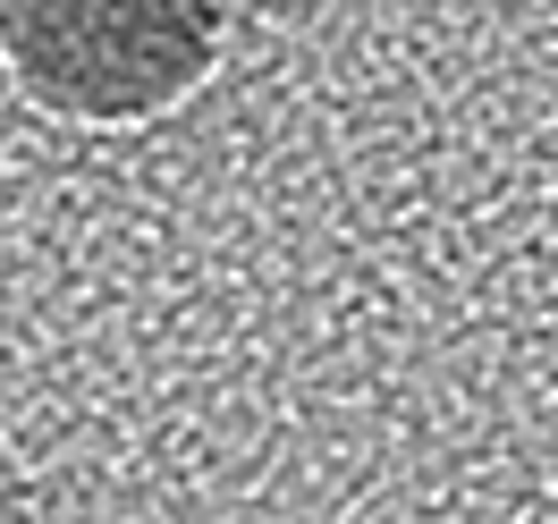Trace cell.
<instances>
[{
    "mask_svg": "<svg viewBox=\"0 0 558 524\" xmlns=\"http://www.w3.org/2000/svg\"><path fill=\"white\" fill-rule=\"evenodd\" d=\"M220 9L186 0H9L0 60L17 94L51 119H161L220 69Z\"/></svg>",
    "mask_w": 558,
    "mask_h": 524,
    "instance_id": "1",
    "label": "cell"
}]
</instances>
